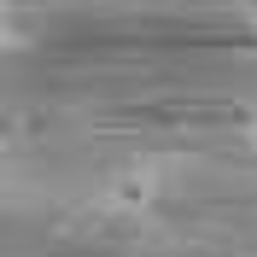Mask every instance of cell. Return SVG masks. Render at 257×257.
<instances>
[{"instance_id": "obj_1", "label": "cell", "mask_w": 257, "mask_h": 257, "mask_svg": "<svg viewBox=\"0 0 257 257\" xmlns=\"http://www.w3.org/2000/svg\"><path fill=\"white\" fill-rule=\"evenodd\" d=\"M158 193H164V164L141 158V164H123V170L105 176L99 210H111V216H146V210L158 205Z\"/></svg>"}, {"instance_id": "obj_2", "label": "cell", "mask_w": 257, "mask_h": 257, "mask_svg": "<svg viewBox=\"0 0 257 257\" xmlns=\"http://www.w3.org/2000/svg\"><path fill=\"white\" fill-rule=\"evenodd\" d=\"M240 146H245V152H257V111L240 117Z\"/></svg>"}, {"instance_id": "obj_3", "label": "cell", "mask_w": 257, "mask_h": 257, "mask_svg": "<svg viewBox=\"0 0 257 257\" xmlns=\"http://www.w3.org/2000/svg\"><path fill=\"white\" fill-rule=\"evenodd\" d=\"M240 24H245V35L257 41V6H245V12H240Z\"/></svg>"}]
</instances>
